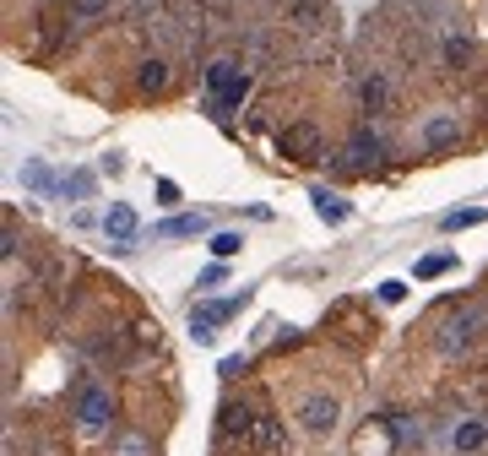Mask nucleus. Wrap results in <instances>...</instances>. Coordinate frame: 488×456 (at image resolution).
<instances>
[{"label": "nucleus", "mask_w": 488, "mask_h": 456, "mask_svg": "<svg viewBox=\"0 0 488 456\" xmlns=\"http://www.w3.org/2000/svg\"><path fill=\"white\" fill-rule=\"evenodd\" d=\"M250 98V77L239 71L234 60H212L206 65V109L212 114H234Z\"/></svg>", "instance_id": "f257e3e1"}, {"label": "nucleus", "mask_w": 488, "mask_h": 456, "mask_svg": "<svg viewBox=\"0 0 488 456\" xmlns=\"http://www.w3.org/2000/svg\"><path fill=\"white\" fill-rule=\"evenodd\" d=\"M244 304H250V294H234V299H212V304L190 310V332H195V343H212V326L234 320V315H239Z\"/></svg>", "instance_id": "f03ea898"}, {"label": "nucleus", "mask_w": 488, "mask_h": 456, "mask_svg": "<svg viewBox=\"0 0 488 456\" xmlns=\"http://www.w3.org/2000/svg\"><path fill=\"white\" fill-rule=\"evenodd\" d=\"M109 419H114V397H109V386H87L82 397H77V424H82L87 435H98V429H109Z\"/></svg>", "instance_id": "7ed1b4c3"}, {"label": "nucleus", "mask_w": 488, "mask_h": 456, "mask_svg": "<svg viewBox=\"0 0 488 456\" xmlns=\"http://www.w3.org/2000/svg\"><path fill=\"white\" fill-rule=\"evenodd\" d=\"M277 153H283V158H294V163H310V158H320V125H310V120L288 125L283 137H277Z\"/></svg>", "instance_id": "20e7f679"}, {"label": "nucleus", "mask_w": 488, "mask_h": 456, "mask_svg": "<svg viewBox=\"0 0 488 456\" xmlns=\"http://www.w3.org/2000/svg\"><path fill=\"white\" fill-rule=\"evenodd\" d=\"M375 158H380V137H375V130H353V142L342 147L336 169H347V174H369Z\"/></svg>", "instance_id": "39448f33"}, {"label": "nucleus", "mask_w": 488, "mask_h": 456, "mask_svg": "<svg viewBox=\"0 0 488 456\" xmlns=\"http://www.w3.org/2000/svg\"><path fill=\"white\" fill-rule=\"evenodd\" d=\"M283 419H271V413H255V424H250V440H244V451L239 456H261V451H283Z\"/></svg>", "instance_id": "423d86ee"}, {"label": "nucleus", "mask_w": 488, "mask_h": 456, "mask_svg": "<svg viewBox=\"0 0 488 456\" xmlns=\"http://www.w3.org/2000/svg\"><path fill=\"white\" fill-rule=\"evenodd\" d=\"M336 419H342L336 397H304V402H299V424H304L310 435H331V429H336Z\"/></svg>", "instance_id": "0eeeda50"}, {"label": "nucleus", "mask_w": 488, "mask_h": 456, "mask_svg": "<svg viewBox=\"0 0 488 456\" xmlns=\"http://www.w3.org/2000/svg\"><path fill=\"white\" fill-rule=\"evenodd\" d=\"M456 142H461L456 114H429V120H424V153H445V147H456Z\"/></svg>", "instance_id": "6e6552de"}, {"label": "nucleus", "mask_w": 488, "mask_h": 456, "mask_svg": "<svg viewBox=\"0 0 488 456\" xmlns=\"http://www.w3.org/2000/svg\"><path fill=\"white\" fill-rule=\"evenodd\" d=\"M483 315L477 310H456L451 320H445V332H440V353H461L467 343H472V326H477Z\"/></svg>", "instance_id": "1a4fd4ad"}, {"label": "nucleus", "mask_w": 488, "mask_h": 456, "mask_svg": "<svg viewBox=\"0 0 488 456\" xmlns=\"http://www.w3.org/2000/svg\"><path fill=\"white\" fill-rule=\"evenodd\" d=\"M136 93H142V98L169 93V60H142V65H136Z\"/></svg>", "instance_id": "9d476101"}, {"label": "nucleus", "mask_w": 488, "mask_h": 456, "mask_svg": "<svg viewBox=\"0 0 488 456\" xmlns=\"http://www.w3.org/2000/svg\"><path fill=\"white\" fill-rule=\"evenodd\" d=\"M359 104H364V114H385V109H391V82H385L380 71H369V77L359 82Z\"/></svg>", "instance_id": "9b49d317"}, {"label": "nucleus", "mask_w": 488, "mask_h": 456, "mask_svg": "<svg viewBox=\"0 0 488 456\" xmlns=\"http://www.w3.org/2000/svg\"><path fill=\"white\" fill-rule=\"evenodd\" d=\"M212 223H206V212H179V218H169L163 228H158V239H195V234H206Z\"/></svg>", "instance_id": "f8f14e48"}, {"label": "nucleus", "mask_w": 488, "mask_h": 456, "mask_svg": "<svg viewBox=\"0 0 488 456\" xmlns=\"http://www.w3.org/2000/svg\"><path fill=\"white\" fill-rule=\"evenodd\" d=\"M310 202H315V212H320L326 223H347V218H353V207H347L336 190H326V185H320V190H310Z\"/></svg>", "instance_id": "ddd939ff"}, {"label": "nucleus", "mask_w": 488, "mask_h": 456, "mask_svg": "<svg viewBox=\"0 0 488 456\" xmlns=\"http://www.w3.org/2000/svg\"><path fill=\"white\" fill-rule=\"evenodd\" d=\"M103 228H109V239H114V245H130V239H136V212H130L125 202H114V207H109V218H103Z\"/></svg>", "instance_id": "4468645a"}, {"label": "nucleus", "mask_w": 488, "mask_h": 456, "mask_svg": "<svg viewBox=\"0 0 488 456\" xmlns=\"http://www.w3.org/2000/svg\"><path fill=\"white\" fill-rule=\"evenodd\" d=\"M483 445H488V424H483V419L456 424V451H461V456H472V451H483Z\"/></svg>", "instance_id": "2eb2a0df"}, {"label": "nucleus", "mask_w": 488, "mask_h": 456, "mask_svg": "<svg viewBox=\"0 0 488 456\" xmlns=\"http://www.w3.org/2000/svg\"><path fill=\"white\" fill-rule=\"evenodd\" d=\"M65 12H71V22H98L109 12V0H65Z\"/></svg>", "instance_id": "dca6fc26"}, {"label": "nucleus", "mask_w": 488, "mask_h": 456, "mask_svg": "<svg viewBox=\"0 0 488 456\" xmlns=\"http://www.w3.org/2000/svg\"><path fill=\"white\" fill-rule=\"evenodd\" d=\"M451 267H456V255H451V250H440V255H424V261H418V278L429 283V278H440V272H451Z\"/></svg>", "instance_id": "f3484780"}, {"label": "nucleus", "mask_w": 488, "mask_h": 456, "mask_svg": "<svg viewBox=\"0 0 488 456\" xmlns=\"http://www.w3.org/2000/svg\"><path fill=\"white\" fill-rule=\"evenodd\" d=\"M239 250H244V234H234V228L212 234V255H218V261H228V255H239Z\"/></svg>", "instance_id": "a211bd4d"}, {"label": "nucleus", "mask_w": 488, "mask_h": 456, "mask_svg": "<svg viewBox=\"0 0 488 456\" xmlns=\"http://www.w3.org/2000/svg\"><path fill=\"white\" fill-rule=\"evenodd\" d=\"M477 223H483V212H472V207H467V212H445V218H440V228H445V234H461V228H477Z\"/></svg>", "instance_id": "6ab92c4d"}, {"label": "nucleus", "mask_w": 488, "mask_h": 456, "mask_svg": "<svg viewBox=\"0 0 488 456\" xmlns=\"http://www.w3.org/2000/svg\"><path fill=\"white\" fill-rule=\"evenodd\" d=\"M467 54H472V44H467L461 33H451V38H445V60H451V65H467Z\"/></svg>", "instance_id": "aec40b11"}, {"label": "nucleus", "mask_w": 488, "mask_h": 456, "mask_svg": "<svg viewBox=\"0 0 488 456\" xmlns=\"http://www.w3.org/2000/svg\"><path fill=\"white\" fill-rule=\"evenodd\" d=\"M401 299H407V283L401 278H385L380 283V304H401Z\"/></svg>", "instance_id": "412c9836"}, {"label": "nucleus", "mask_w": 488, "mask_h": 456, "mask_svg": "<svg viewBox=\"0 0 488 456\" xmlns=\"http://www.w3.org/2000/svg\"><path fill=\"white\" fill-rule=\"evenodd\" d=\"M158 207H179V185L174 179H158Z\"/></svg>", "instance_id": "4be33fe9"}, {"label": "nucleus", "mask_w": 488, "mask_h": 456, "mask_svg": "<svg viewBox=\"0 0 488 456\" xmlns=\"http://www.w3.org/2000/svg\"><path fill=\"white\" fill-rule=\"evenodd\" d=\"M120 456H147V440L142 435H120Z\"/></svg>", "instance_id": "5701e85b"}, {"label": "nucleus", "mask_w": 488, "mask_h": 456, "mask_svg": "<svg viewBox=\"0 0 488 456\" xmlns=\"http://www.w3.org/2000/svg\"><path fill=\"white\" fill-rule=\"evenodd\" d=\"M136 343H158V320H142V326H136Z\"/></svg>", "instance_id": "b1692460"}]
</instances>
